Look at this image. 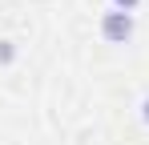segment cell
Wrapping results in <instances>:
<instances>
[{
	"label": "cell",
	"mask_w": 149,
	"mask_h": 145,
	"mask_svg": "<svg viewBox=\"0 0 149 145\" xmlns=\"http://www.w3.org/2000/svg\"><path fill=\"white\" fill-rule=\"evenodd\" d=\"M101 36L109 40V45H129L133 40V12H121V8H109V12H101Z\"/></svg>",
	"instance_id": "1"
},
{
	"label": "cell",
	"mask_w": 149,
	"mask_h": 145,
	"mask_svg": "<svg viewBox=\"0 0 149 145\" xmlns=\"http://www.w3.org/2000/svg\"><path fill=\"white\" fill-rule=\"evenodd\" d=\"M16 61V45L12 40H0V65H12Z\"/></svg>",
	"instance_id": "2"
},
{
	"label": "cell",
	"mask_w": 149,
	"mask_h": 145,
	"mask_svg": "<svg viewBox=\"0 0 149 145\" xmlns=\"http://www.w3.org/2000/svg\"><path fill=\"white\" fill-rule=\"evenodd\" d=\"M109 8H121V12H137L141 0H109Z\"/></svg>",
	"instance_id": "3"
},
{
	"label": "cell",
	"mask_w": 149,
	"mask_h": 145,
	"mask_svg": "<svg viewBox=\"0 0 149 145\" xmlns=\"http://www.w3.org/2000/svg\"><path fill=\"white\" fill-rule=\"evenodd\" d=\"M137 117H141V121H145V125H149V93L141 97V101H137Z\"/></svg>",
	"instance_id": "4"
}]
</instances>
